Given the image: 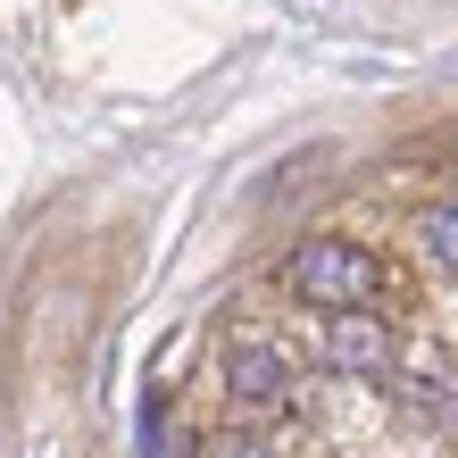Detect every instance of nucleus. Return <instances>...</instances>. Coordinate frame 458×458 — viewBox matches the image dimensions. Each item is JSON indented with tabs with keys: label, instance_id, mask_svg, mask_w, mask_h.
Listing matches in <instances>:
<instances>
[{
	"label": "nucleus",
	"instance_id": "5",
	"mask_svg": "<svg viewBox=\"0 0 458 458\" xmlns=\"http://www.w3.org/2000/svg\"><path fill=\"white\" fill-rule=\"evenodd\" d=\"M425 250H434L450 276H458V200H442L434 217H425Z\"/></svg>",
	"mask_w": 458,
	"mask_h": 458
},
{
	"label": "nucleus",
	"instance_id": "1",
	"mask_svg": "<svg viewBox=\"0 0 458 458\" xmlns=\"http://www.w3.org/2000/svg\"><path fill=\"white\" fill-rule=\"evenodd\" d=\"M284 284L301 292L309 309H367L375 301V259L359 250V242H342V233H309L301 250H292V267H284Z\"/></svg>",
	"mask_w": 458,
	"mask_h": 458
},
{
	"label": "nucleus",
	"instance_id": "4",
	"mask_svg": "<svg viewBox=\"0 0 458 458\" xmlns=\"http://www.w3.org/2000/svg\"><path fill=\"white\" fill-rule=\"evenodd\" d=\"M225 392L242 400V409H276V400L292 392V359L267 342H233L225 350Z\"/></svg>",
	"mask_w": 458,
	"mask_h": 458
},
{
	"label": "nucleus",
	"instance_id": "2",
	"mask_svg": "<svg viewBox=\"0 0 458 458\" xmlns=\"http://www.w3.org/2000/svg\"><path fill=\"white\" fill-rule=\"evenodd\" d=\"M326 359H334L342 375H392V367H400V342H392L384 317L334 309V317H326Z\"/></svg>",
	"mask_w": 458,
	"mask_h": 458
},
{
	"label": "nucleus",
	"instance_id": "3",
	"mask_svg": "<svg viewBox=\"0 0 458 458\" xmlns=\"http://www.w3.org/2000/svg\"><path fill=\"white\" fill-rule=\"evenodd\" d=\"M392 400H400L409 425H425V434H450L458 425V375L450 367H392Z\"/></svg>",
	"mask_w": 458,
	"mask_h": 458
}]
</instances>
